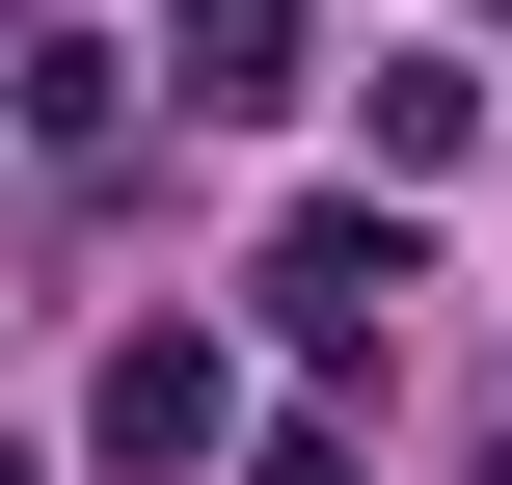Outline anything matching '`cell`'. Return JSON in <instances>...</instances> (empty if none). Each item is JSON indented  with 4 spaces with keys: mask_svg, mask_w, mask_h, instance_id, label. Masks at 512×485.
Returning a JSON list of instances; mask_svg holds the SVG:
<instances>
[{
    "mask_svg": "<svg viewBox=\"0 0 512 485\" xmlns=\"http://www.w3.org/2000/svg\"><path fill=\"white\" fill-rule=\"evenodd\" d=\"M243 297H270L297 351H378V324L432 297V270H405V189H324V216H270V270H243Z\"/></svg>",
    "mask_w": 512,
    "mask_h": 485,
    "instance_id": "1",
    "label": "cell"
},
{
    "mask_svg": "<svg viewBox=\"0 0 512 485\" xmlns=\"http://www.w3.org/2000/svg\"><path fill=\"white\" fill-rule=\"evenodd\" d=\"M297 54H324L297 0H162V108H216V135H270V108H297Z\"/></svg>",
    "mask_w": 512,
    "mask_h": 485,
    "instance_id": "3",
    "label": "cell"
},
{
    "mask_svg": "<svg viewBox=\"0 0 512 485\" xmlns=\"http://www.w3.org/2000/svg\"><path fill=\"white\" fill-rule=\"evenodd\" d=\"M0 485H27V459H0Z\"/></svg>",
    "mask_w": 512,
    "mask_h": 485,
    "instance_id": "5",
    "label": "cell"
},
{
    "mask_svg": "<svg viewBox=\"0 0 512 485\" xmlns=\"http://www.w3.org/2000/svg\"><path fill=\"white\" fill-rule=\"evenodd\" d=\"M351 135H378V189H432V162L486 135V81H459V54H378V81H351Z\"/></svg>",
    "mask_w": 512,
    "mask_h": 485,
    "instance_id": "4",
    "label": "cell"
},
{
    "mask_svg": "<svg viewBox=\"0 0 512 485\" xmlns=\"http://www.w3.org/2000/svg\"><path fill=\"white\" fill-rule=\"evenodd\" d=\"M216 432H243V351H216V324H135L108 405H81V459H108V485H189Z\"/></svg>",
    "mask_w": 512,
    "mask_h": 485,
    "instance_id": "2",
    "label": "cell"
}]
</instances>
